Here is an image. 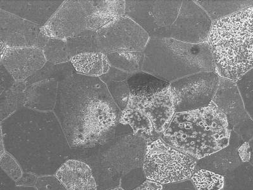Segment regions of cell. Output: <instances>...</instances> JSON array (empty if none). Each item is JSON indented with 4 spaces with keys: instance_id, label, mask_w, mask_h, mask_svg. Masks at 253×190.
<instances>
[{
    "instance_id": "cell-40",
    "label": "cell",
    "mask_w": 253,
    "mask_h": 190,
    "mask_svg": "<svg viewBox=\"0 0 253 190\" xmlns=\"http://www.w3.org/2000/svg\"><path fill=\"white\" fill-rule=\"evenodd\" d=\"M239 157L243 162H250L251 160V148L249 142H245L237 149Z\"/></svg>"
},
{
    "instance_id": "cell-20",
    "label": "cell",
    "mask_w": 253,
    "mask_h": 190,
    "mask_svg": "<svg viewBox=\"0 0 253 190\" xmlns=\"http://www.w3.org/2000/svg\"><path fill=\"white\" fill-rule=\"evenodd\" d=\"M59 82L45 80L28 86L24 107L31 109L49 112L53 111L57 99Z\"/></svg>"
},
{
    "instance_id": "cell-7",
    "label": "cell",
    "mask_w": 253,
    "mask_h": 190,
    "mask_svg": "<svg viewBox=\"0 0 253 190\" xmlns=\"http://www.w3.org/2000/svg\"><path fill=\"white\" fill-rule=\"evenodd\" d=\"M127 83L130 96L126 108L143 113L162 137L175 114L169 90L170 83L142 71L132 74Z\"/></svg>"
},
{
    "instance_id": "cell-45",
    "label": "cell",
    "mask_w": 253,
    "mask_h": 190,
    "mask_svg": "<svg viewBox=\"0 0 253 190\" xmlns=\"http://www.w3.org/2000/svg\"><path fill=\"white\" fill-rule=\"evenodd\" d=\"M110 190H124L123 189H122V188L119 187V188H117V189Z\"/></svg>"
},
{
    "instance_id": "cell-27",
    "label": "cell",
    "mask_w": 253,
    "mask_h": 190,
    "mask_svg": "<svg viewBox=\"0 0 253 190\" xmlns=\"http://www.w3.org/2000/svg\"><path fill=\"white\" fill-rule=\"evenodd\" d=\"M81 1L89 16L116 18L126 15L124 0H82Z\"/></svg>"
},
{
    "instance_id": "cell-39",
    "label": "cell",
    "mask_w": 253,
    "mask_h": 190,
    "mask_svg": "<svg viewBox=\"0 0 253 190\" xmlns=\"http://www.w3.org/2000/svg\"><path fill=\"white\" fill-rule=\"evenodd\" d=\"M164 190H196L191 180L164 185Z\"/></svg>"
},
{
    "instance_id": "cell-43",
    "label": "cell",
    "mask_w": 253,
    "mask_h": 190,
    "mask_svg": "<svg viewBox=\"0 0 253 190\" xmlns=\"http://www.w3.org/2000/svg\"><path fill=\"white\" fill-rule=\"evenodd\" d=\"M13 190H38L35 187H18L15 188Z\"/></svg>"
},
{
    "instance_id": "cell-31",
    "label": "cell",
    "mask_w": 253,
    "mask_h": 190,
    "mask_svg": "<svg viewBox=\"0 0 253 190\" xmlns=\"http://www.w3.org/2000/svg\"><path fill=\"white\" fill-rule=\"evenodd\" d=\"M42 49L46 62L53 64L70 62L73 58L68 47L67 40L49 38Z\"/></svg>"
},
{
    "instance_id": "cell-21",
    "label": "cell",
    "mask_w": 253,
    "mask_h": 190,
    "mask_svg": "<svg viewBox=\"0 0 253 190\" xmlns=\"http://www.w3.org/2000/svg\"><path fill=\"white\" fill-rule=\"evenodd\" d=\"M132 74L111 67L109 71L99 79L105 84L111 96L121 111L127 107L130 91L127 79Z\"/></svg>"
},
{
    "instance_id": "cell-11",
    "label": "cell",
    "mask_w": 253,
    "mask_h": 190,
    "mask_svg": "<svg viewBox=\"0 0 253 190\" xmlns=\"http://www.w3.org/2000/svg\"><path fill=\"white\" fill-rule=\"evenodd\" d=\"M101 53L126 50L144 51L150 36L128 16L115 18L98 31Z\"/></svg>"
},
{
    "instance_id": "cell-22",
    "label": "cell",
    "mask_w": 253,
    "mask_h": 190,
    "mask_svg": "<svg viewBox=\"0 0 253 190\" xmlns=\"http://www.w3.org/2000/svg\"><path fill=\"white\" fill-rule=\"evenodd\" d=\"M71 62L77 73L97 78L105 75L111 67L107 55L101 52L74 56Z\"/></svg>"
},
{
    "instance_id": "cell-37",
    "label": "cell",
    "mask_w": 253,
    "mask_h": 190,
    "mask_svg": "<svg viewBox=\"0 0 253 190\" xmlns=\"http://www.w3.org/2000/svg\"><path fill=\"white\" fill-rule=\"evenodd\" d=\"M115 18L101 17L98 15H89L88 17L87 29L98 31Z\"/></svg>"
},
{
    "instance_id": "cell-10",
    "label": "cell",
    "mask_w": 253,
    "mask_h": 190,
    "mask_svg": "<svg viewBox=\"0 0 253 190\" xmlns=\"http://www.w3.org/2000/svg\"><path fill=\"white\" fill-rule=\"evenodd\" d=\"M220 77L216 72H202L170 83V95L175 113L207 107L212 102Z\"/></svg>"
},
{
    "instance_id": "cell-42",
    "label": "cell",
    "mask_w": 253,
    "mask_h": 190,
    "mask_svg": "<svg viewBox=\"0 0 253 190\" xmlns=\"http://www.w3.org/2000/svg\"><path fill=\"white\" fill-rule=\"evenodd\" d=\"M8 48V47L4 44L3 42L1 41V59L3 57L4 53L6 51V49Z\"/></svg>"
},
{
    "instance_id": "cell-9",
    "label": "cell",
    "mask_w": 253,
    "mask_h": 190,
    "mask_svg": "<svg viewBox=\"0 0 253 190\" xmlns=\"http://www.w3.org/2000/svg\"><path fill=\"white\" fill-rule=\"evenodd\" d=\"M182 4L180 0H127L126 15L139 24L151 39L169 38Z\"/></svg>"
},
{
    "instance_id": "cell-13",
    "label": "cell",
    "mask_w": 253,
    "mask_h": 190,
    "mask_svg": "<svg viewBox=\"0 0 253 190\" xmlns=\"http://www.w3.org/2000/svg\"><path fill=\"white\" fill-rule=\"evenodd\" d=\"M0 38L8 48L43 49L49 38L42 27L0 9Z\"/></svg>"
},
{
    "instance_id": "cell-33",
    "label": "cell",
    "mask_w": 253,
    "mask_h": 190,
    "mask_svg": "<svg viewBox=\"0 0 253 190\" xmlns=\"http://www.w3.org/2000/svg\"><path fill=\"white\" fill-rule=\"evenodd\" d=\"M248 115L253 121V68L236 82Z\"/></svg>"
},
{
    "instance_id": "cell-4",
    "label": "cell",
    "mask_w": 253,
    "mask_h": 190,
    "mask_svg": "<svg viewBox=\"0 0 253 190\" xmlns=\"http://www.w3.org/2000/svg\"><path fill=\"white\" fill-rule=\"evenodd\" d=\"M207 43L216 73L236 83L253 68V6L213 22Z\"/></svg>"
},
{
    "instance_id": "cell-12",
    "label": "cell",
    "mask_w": 253,
    "mask_h": 190,
    "mask_svg": "<svg viewBox=\"0 0 253 190\" xmlns=\"http://www.w3.org/2000/svg\"><path fill=\"white\" fill-rule=\"evenodd\" d=\"M213 22L195 1H182L177 20L171 27L169 38L189 43L208 42Z\"/></svg>"
},
{
    "instance_id": "cell-35",
    "label": "cell",
    "mask_w": 253,
    "mask_h": 190,
    "mask_svg": "<svg viewBox=\"0 0 253 190\" xmlns=\"http://www.w3.org/2000/svg\"><path fill=\"white\" fill-rule=\"evenodd\" d=\"M1 166L2 170L13 181H19L22 175L21 168L8 153H4L1 157Z\"/></svg>"
},
{
    "instance_id": "cell-38",
    "label": "cell",
    "mask_w": 253,
    "mask_h": 190,
    "mask_svg": "<svg viewBox=\"0 0 253 190\" xmlns=\"http://www.w3.org/2000/svg\"><path fill=\"white\" fill-rule=\"evenodd\" d=\"M0 73H1V85H0V94H3L4 92L10 89L14 85L16 81L13 77L11 75L3 64L0 63Z\"/></svg>"
},
{
    "instance_id": "cell-25",
    "label": "cell",
    "mask_w": 253,
    "mask_h": 190,
    "mask_svg": "<svg viewBox=\"0 0 253 190\" xmlns=\"http://www.w3.org/2000/svg\"><path fill=\"white\" fill-rule=\"evenodd\" d=\"M196 3L207 12L212 22L223 19L253 6V1H214L196 0Z\"/></svg>"
},
{
    "instance_id": "cell-1",
    "label": "cell",
    "mask_w": 253,
    "mask_h": 190,
    "mask_svg": "<svg viewBox=\"0 0 253 190\" xmlns=\"http://www.w3.org/2000/svg\"><path fill=\"white\" fill-rule=\"evenodd\" d=\"M53 112L72 150L81 151L114 138L122 111L99 78L76 73L59 82Z\"/></svg>"
},
{
    "instance_id": "cell-34",
    "label": "cell",
    "mask_w": 253,
    "mask_h": 190,
    "mask_svg": "<svg viewBox=\"0 0 253 190\" xmlns=\"http://www.w3.org/2000/svg\"><path fill=\"white\" fill-rule=\"evenodd\" d=\"M147 180L143 167L134 169L124 176L121 181V188L124 190L136 189Z\"/></svg>"
},
{
    "instance_id": "cell-19",
    "label": "cell",
    "mask_w": 253,
    "mask_h": 190,
    "mask_svg": "<svg viewBox=\"0 0 253 190\" xmlns=\"http://www.w3.org/2000/svg\"><path fill=\"white\" fill-rule=\"evenodd\" d=\"M55 176L67 190H98L91 167L82 160L75 158L67 160Z\"/></svg>"
},
{
    "instance_id": "cell-8",
    "label": "cell",
    "mask_w": 253,
    "mask_h": 190,
    "mask_svg": "<svg viewBox=\"0 0 253 190\" xmlns=\"http://www.w3.org/2000/svg\"><path fill=\"white\" fill-rule=\"evenodd\" d=\"M198 161L173 148L161 137L147 142L143 169L147 180L162 185L191 180Z\"/></svg>"
},
{
    "instance_id": "cell-23",
    "label": "cell",
    "mask_w": 253,
    "mask_h": 190,
    "mask_svg": "<svg viewBox=\"0 0 253 190\" xmlns=\"http://www.w3.org/2000/svg\"><path fill=\"white\" fill-rule=\"evenodd\" d=\"M119 124L129 126L133 135L147 142H153L161 137L156 132L152 123L141 111L126 108L122 111Z\"/></svg>"
},
{
    "instance_id": "cell-28",
    "label": "cell",
    "mask_w": 253,
    "mask_h": 190,
    "mask_svg": "<svg viewBox=\"0 0 253 190\" xmlns=\"http://www.w3.org/2000/svg\"><path fill=\"white\" fill-rule=\"evenodd\" d=\"M76 73L71 62L60 64L46 62L40 71L26 81L28 86L45 80H56L61 82Z\"/></svg>"
},
{
    "instance_id": "cell-32",
    "label": "cell",
    "mask_w": 253,
    "mask_h": 190,
    "mask_svg": "<svg viewBox=\"0 0 253 190\" xmlns=\"http://www.w3.org/2000/svg\"><path fill=\"white\" fill-rule=\"evenodd\" d=\"M190 180L196 190H221L224 189L225 176L199 167Z\"/></svg>"
},
{
    "instance_id": "cell-46",
    "label": "cell",
    "mask_w": 253,
    "mask_h": 190,
    "mask_svg": "<svg viewBox=\"0 0 253 190\" xmlns=\"http://www.w3.org/2000/svg\"></svg>"
},
{
    "instance_id": "cell-29",
    "label": "cell",
    "mask_w": 253,
    "mask_h": 190,
    "mask_svg": "<svg viewBox=\"0 0 253 190\" xmlns=\"http://www.w3.org/2000/svg\"><path fill=\"white\" fill-rule=\"evenodd\" d=\"M67 42L73 57L80 54L100 52L98 33L91 29H87L74 37L69 38Z\"/></svg>"
},
{
    "instance_id": "cell-6",
    "label": "cell",
    "mask_w": 253,
    "mask_h": 190,
    "mask_svg": "<svg viewBox=\"0 0 253 190\" xmlns=\"http://www.w3.org/2000/svg\"><path fill=\"white\" fill-rule=\"evenodd\" d=\"M147 142L133 134L115 137L96 148L79 151L76 158L91 167L98 190L115 189L121 187L126 174L143 167Z\"/></svg>"
},
{
    "instance_id": "cell-5",
    "label": "cell",
    "mask_w": 253,
    "mask_h": 190,
    "mask_svg": "<svg viewBox=\"0 0 253 190\" xmlns=\"http://www.w3.org/2000/svg\"><path fill=\"white\" fill-rule=\"evenodd\" d=\"M144 55L142 71L169 83L199 72H215L207 42L189 44L172 38H150Z\"/></svg>"
},
{
    "instance_id": "cell-2",
    "label": "cell",
    "mask_w": 253,
    "mask_h": 190,
    "mask_svg": "<svg viewBox=\"0 0 253 190\" xmlns=\"http://www.w3.org/2000/svg\"><path fill=\"white\" fill-rule=\"evenodd\" d=\"M4 148L26 173L56 174L72 156L62 126L53 111L22 107L1 122Z\"/></svg>"
},
{
    "instance_id": "cell-44",
    "label": "cell",
    "mask_w": 253,
    "mask_h": 190,
    "mask_svg": "<svg viewBox=\"0 0 253 190\" xmlns=\"http://www.w3.org/2000/svg\"><path fill=\"white\" fill-rule=\"evenodd\" d=\"M249 144L251 148V153H252V156H251L250 164L253 166V138L249 142Z\"/></svg>"
},
{
    "instance_id": "cell-16",
    "label": "cell",
    "mask_w": 253,
    "mask_h": 190,
    "mask_svg": "<svg viewBox=\"0 0 253 190\" xmlns=\"http://www.w3.org/2000/svg\"><path fill=\"white\" fill-rule=\"evenodd\" d=\"M212 101L227 117L229 126H235L251 118L245 107L236 82L221 78Z\"/></svg>"
},
{
    "instance_id": "cell-30",
    "label": "cell",
    "mask_w": 253,
    "mask_h": 190,
    "mask_svg": "<svg viewBox=\"0 0 253 190\" xmlns=\"http://www.w3.org/2000/svg\"><path fill=\"white\" fill-rule=\"evenodd\" d=\"M223 190H253V166L243 162L225 176Z\"/></svg>"
},
{
    "instance_id": "cell-3",
    "label": "cell",
    "mask_w": 253,
    "mask_h": 190,
    "mask_svg": "<svg viewBox=\"0 0 253 190\" xmlns=\"http://www.w3.org/2000/svg\"><path fill=\"white\" fill-rule=\"evenodd\" d=\"M232 131L226 115L212 101L197 110L175 113L161 138L199 161L229 146Z\"/></svg>"
},
{
    "instance_id": "cell-17",
    "label": "cell",
    "mask_w": 253,
    "mask_h": 190,
    "mask_svg": "<svg viewBox=\"0 0 253 190\" xmlns=\"http://www.w3.org/2000/svg\"><path fill=\"white\" fill-rule=\"evenodd\" d=\"M55 1H17L1 0L0 9L22 19L44 27L63 3Z\"/></svg>"
},
{
    "instance_id": "cell-18",
    "label": "cell",
    "mask_w": 253,
    "mask_h": 190,
    "mask_svg": "<svg viewBox=\"0 0 253 190\" xmlns=\"http://www.w3.org/2000/svg\"><path fill=\"white\" fill-rule=\"evenodd\" d=\"M244 142L240 136L232 130L229 145L199 160L198 167L223 176H227L243 164L237 149Z\"/></svg>"
},
{
    "instance_id": "cell-24",
    "label": "cell",
    "mask_w": 253,
    "mask_h": 190,
    "mask_svg": "<svg viewBox=\"0 0 253 190\" xmlns=\"http://www.w3.org/2000/svg\"><path fill=\"white\" fill-rule=\"evenodd\" d=\"M28 87L26 81H16L12 88L0 95L1 122L24 107Z\"/></svg>"
},
{
    "instance_id": "cell-36",
    "label": "cell",
    "mask_w": 253,
    "mask_h": 190,
    "mask_svg": "<svg viewBox=\"0 0 253 190\" xmlns=\"http://www.w3.org/2000/svg\"><path fill=\"white\" fill-rule=\"evenodd\" d=\"M38 190H67L55 176H43L38 178L36 183Z\"/></svg>"
},
{
    "instance_id": "cell-15",
    "label": "cell",
    "mask_w": 253,
    "mask_h": 190,
    "mask_svg": "<svg viewBox=\"0 0 253 190\" xmlns=\"http://www.w3.org/2000/svg\"><path fill=\"white\" fill-rule=\"evenodd\" d=\"M43 49L38 48H8L1 63L16 81H26L46 63Z\"/></svg>"
},
{
    "instance_id": "cell-41",
    "label": "cell",
    "mask_w": 253,
    "mask_h": 190,
    "mask_svg": "<svg viewBox=\"0 0 253 190\" xmlns=\"http://www.w3.org/2000/svg\"><path fill=\"white\" fill-rule=\"evenodd\" d=\"M133 190H164V185L147 180L136 189Z\"/></svg>"
},
{
    "instance_id": "cell-26",
    "label": "cell",
    "mask_w": 253,
    "mask_h": 190,
    "mask_svg": "<svg viewBox=\"0 0 253 190\" xmlns=\"http://www.w3.org/2000/svg\"><path fill=\"white\" fill-rule=\"evenodd\" d=\"M106 55L111 67L132 74L142 71L144 51L121 50Z\"/></svg>"
},
{
    "instance_id": "cell-14",
    "label": "cell",
    "mask_w": 253,
    "mask_h": 190,
    "mask_svg": "<svg viewBox=\"0 0 253 190\" xmlns=\"http://www.w3.org/2000/svg\"><path fill=\"white\" fill-rule=\"evenodd\" d=\"M88 17L81 0H65L42 32L49 38L67 40L88 29Z\"/></svg>"
}]
</instances>
